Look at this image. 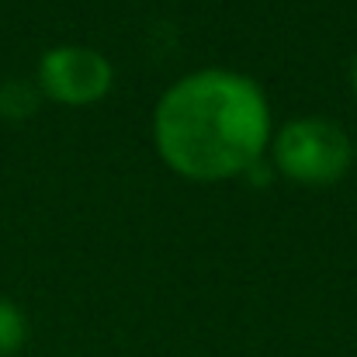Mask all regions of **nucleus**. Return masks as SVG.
Returning <instances> with one entry per match:
<instances>
[{
  "label": "nucleus",
  "instance_id": "f257e3e1",
  "mask_svg": "<svg viewBox=\"0 0 357 357\" xmlns=\"http://www.w3.org/2000/svg\"><path fill=\"white\" fill-rule=\"evenodd\" d=\"M153 146L184 181H233L250 174L271 146V105L243 73H188L156 101Z\"/></svg>",
  "mask_w": 357,
  "mask_h": 357
},
{
  "label": "nucleus",
  "instance_id": "f03ea898",
  "mask_svg": "<svg viewBox=\"0 0 357 357\" xmlns=\"http://www.w3.org/2000/svg\"><path fill=\"white\" fill-rule=\"evenodd\" d=\"M271 156L281 177L305 188H326L351 170L354 142L337 121L309 115V119L288 121L274 132Z\"/></svg>",
  "mask_w": 357,
  "mask_h": 357
},
{
  "label": "nucleus",
  "instance_id": "7ed1b4c3",
  "mask_svg": "<svg viewBox=\"0 0 357 357\" xmlns=\"http://www.w3.org/2000/svg\"><path fill=\"white\" fill-rule=\"evenodd\" d=\"M115 84V66L105 52L91 45H56L38 59L35 87L56 105L87 108L108 98Z\"/></svg>",
  "mask_w": 357,
  "mask_h": 357
},
{
  "label": "nucleus",
  "instance_id": "20e7f679",
  "mask_svg": "<svg viewBox=\"0 0 357 357\" xmlns=\"http://www.w3.org/2000/svg\"><path fill=\"white\" fill-rule=\"evenodd\" d=\"M38 108V87L28 80H7L0 84V119L24 121Z\"/></svg>",
  "mask_w": 357,
  "mask_h": 357
},
{
  "label": "nucleus",
  "instance_id": "39448f33",
  "mask_svg": "<svg viewBox=\"0 0 357 357\" xmlns=\"http://www.w3.org/2000/svg\"><path fill=\"white\" fill-rule=\"evenodd\" d=\"M28 340V319L24 312L10 302V298H0V357L17 354Z\"/></svg>",
  "mask_w": 357,
  "mask_h": 357
},
{
  "label": "nucleus",
  "instance_id": "423d86ee",
  "mask_svg": "<svg viewBox=\"0 0 357 357\" xmlns=\"http://www.w3.org/2000/svg\"><path fill=\"white\" fill-rule=\"evenodd\" d=\"M351 87H354V94H357V56H354V63H351Z\"/></svg>",
  "mask_w": 357,
  "mask_h": 357
}]
</instances>
